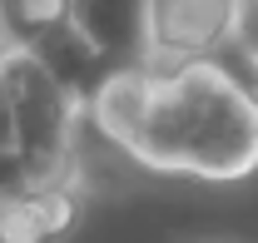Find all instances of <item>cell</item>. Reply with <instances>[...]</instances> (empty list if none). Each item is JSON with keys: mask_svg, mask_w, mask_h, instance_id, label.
Instances as JSON below:
<instances>
[{"mask_svg": "<svg viewBox=\"0 0 258 243\" xmlns=\"http://www.w3.org/2000/svg\"><path fill=\"white\" fill-rule=\"evenodd\" d=\"M90 109L99 129L149 169L214 184L258 169V99L219 60H149L114 75Z\"/></svg>", "mask_w": 258, "mask_h": 243, "instance_id": "obj_1", "label": "cell"}, {"mask_svg": "<svg viewBox=\"0 0 258 243\" xmlns=\"http://www.w3.org/2000/svg\"><path fill=\"white\" fill-rule=\"evenodd\" d=\"M0 85H5V104H10L15 159H20V169L35 179V189H45L50 174H55V164L64 159V144H70L75 94L64 90L30 50H15L5 60Z\"/></svg>", "mask_w": 258, "mask_h": 243, "instance_id": "obj_2", "label": "cell"}, {"mask_svg": "<svg viewBox=\"0 0 258 243\" xmlns=\"http://www.w3.org/2000/svg\"><path fill=\"white\" fill-rule=\"evenodd\" d=\"M238 30V0H149L154 65L219 60Z\"/></svg>", "mask_w": 258, "mask_h": 243, "instance_id": "obj_3", "label": "cell"}, {"mask_svg": "<svg viewBox=\"0 0 258 243\" xmlns=\"http://www.w3.org/2000/svg\"><path fill=\"white\" fill-rule=\"evenodd\" d=\"M70 25L95 45L114 70H139L154 60L149 0H75Z\"/></svg>", "mask_w": 258, "mask_h": 243, "instance_id": "obj_4", "label": "cell"}, {"mask_svg": "<svg viewBox=\"0 0 258 243\" xmlns=\"http://www.w3.org/2000/svg\"><path fill=\"white\" fill-rule=\"evenodd\" d=\"M70 223H75V209L55 189L0 199V243H55Z\"/></svg>", "mask_w": 258, "mask_h": 243, "instance_id": "obj_5", "label": "cell"}, {"mask_svg": "<svg viewBox=\"0 0 258 243\" xmlns=\"http://www.w3.org/2000/svg\"><path fill=\"white\" fill-rule=\"evenodd\" d=\"M75 0H0V35L10 50H35L45 35L70 25Z\"/></svg>", "mask_w": 258, "mask_h": 243, "instance_id": "obj_6", "label": "cell"}, {"mask_svg": "<svg viewBox=\"0 0 258 243\" xmlns=\"http://www.w3.org/2000/svg\"><path fill=\"white\" fill-rule=\"evenodd\" d=\"M233 45L258 65V0H238V30H233Z\"/></svg>", "mask_w": 258, "mask_h": 243, "instance_id": "obj_7", "label": "cell"}, {"mask_svg": "<svg viewBox=\"0 0 258 243\" xmlns=\"http://www.w3.org/2000/svg\"><path fill=\"white\" fill-rule=\"evenodd\" d=\"M10 55H15V50H10V40L0 35V70H5V60H10Z\"/></svg>", "mask_w": 258, "mask_h": 243, "instance_id": "obj_8", "label": "cell"}, {"mask_svg": "<svg viewBox=\"0 0 258 243\" xmlns=\"http://www.w3.org/2000/svg\"><path fill=\"white\" fill-rule=\"evenodd\" d=\"M248 90H253V99H258V70H253V85H248Z\"/></svg>", "mask_w": 258, "mask_h": 243, "instance_id": "obj_9", "label": "cell"}]
</instances>
